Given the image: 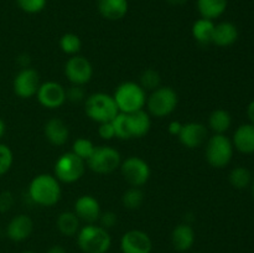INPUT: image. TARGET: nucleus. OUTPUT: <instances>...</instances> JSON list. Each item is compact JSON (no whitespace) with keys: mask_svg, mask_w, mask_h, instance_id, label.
<instances>
[{"mask_svg":"<svg viewBox=\"0 0 254 253\" xmlns=\"http://www.w3.org/2000/svg\"><path fill=\"white\" fill-rule=\"evenodd\" d=\"M238 39V29L230 21H223L215 25L212 44L218 47H228L235 44Z\"/></svg>","mask_w":254,"mask_h":253,"instance_id":"4be33fe9","label":"nucleus"},{"mask_svg":"<svg viewBox=\"0 0 254 253\" xmlns=\"http://www.w3.org/2000/svg\"><path fill=\"white\" fill-rule=\"evenodd\" d=\"M233 149L232 140L225 134H213L206 141V160L215 169L225 168L232 160Z\"/></svg>","mask_w":254,"mask_h":253,"instance_id":"39448f33","label":"nucleus"},{"mask_svg":"<svg viewBox=\"0 0 254 253\" xmlns=\"http://www.w3.org/2000/svg\"><path fill=\"white\" fill-rule=\"evenodd\" d=\"M141 87H143L145 91L153 92L154 89L159 88L161 84V77L159 74L158 71L153 68H148L141 73L140 76V82H139Z\"/></svg>","mask_w":254,"mask_h":253,"instance_id":"7c9ffc66","label":"nucleus"},{"mask_svg":"<svg viewBox=\"0 0 254 253\" xmlns=\"http://www.w3.org/2000/svg\"><path fill=\"white\" fill-rule=\"evenodd\" d=\"M79 218L77 217L76 213L73 211H64L59 215L56 221L57 230L60 233L67 237H72V236L77 235L79 231Z\"/></svg>","mask_w":254,"mask_h":253,"instance_id":"393cba45","label":"nucleus"},{"mask_svg":"<svg viewBox=\"0 0 254 253\" xmlns=\"http://www.w3.org/2000/svg\"><path fill=\"white\" fill-rule=\"evenodd\" d=\"M77 245L84 253H107L112 246L108 230L94 223H87L77 233Z\"/></svg>","mask_w":254,"mask_h":253,"instance_id":"f03ea898","label":"nucleus"},{"mask_svg":"<svg viewBox=\"0 0 254 253\" xmlns=\"http://www.w3.org/2000/svg\"><path fill=\"white\" fill-rule=\"evenodd\" d=\"M84 111L89 119L98 124L112 122L119 113L113 96L104 92H97L87 97L84 101Z\"/></svg>","mask_w":254,"mask_h":253,"instance_id":"20e7f679","label":"nucleus"},{"mask_svg":"<svg viewBox=\"0 0 254 253\" xmlns=\"http://www.w3.org/2000/svg\"><path fill=\"white\" fill-rule=\"evenodd\" d=\"M86 170V161L72 151L64 153L55 163L54 175L60 183L72 184L78 181Z\"/></svg>","mask_w":254,"mask_h":253,"instance_id":"0eeeda50","label":"nucleus"},{"mask_svg":"<svg viewBox=\"0 0 254 253\" xmlns=\"http://www.w3.org/2000/svg\"><path fill=\"white\" fill-rule=\"evenodd\" d=\"M46 253H67V252H66V250L62 247V246L55 245V246H52V247H50L49 250H47Z\"/></svg>","mask_w":254,"mask_h":253,"instance_id":"ea45409f","label":"nucleus"},{"mask_svg":"<svg viewBox=\"0 0 254 253\" xmlns=\"http://www.w3.org/2000/svg\"><path fill=\"white\" fill-rule=\"evenodd\" d=\"M153 242L150 236L141 230H130L121 238L122 253H151Z\"/></svg>","mask_w":254,"mask_h":253,"instance_id":"ddd939ff","label":"nucleus"},{"mask_svg":"<svg viewBox=\"0 0 254 253\" xmlns=\"http://www.w3.org/2000/svg\"><path fill=\"white\" fill-rule=\"evenodd\" d=\"M179 103V97L175 89L169 86H160L154 89L146 98L149 114L156 118H164L173 113Z\"/></svg>","mask_w":254,"mask_h":253,"instance_id":"423d86ee","label":"nucleus"},{"mask_svg":"<svg viewBox=\"0 0 254 253\" xmlns=\"http://www.w3.org/2000/svg\"><path fill=\"white\" fill-rule=\"evenodd\" d=\"M40 84L41 83H40L39 72L30 67H25L15 76L14 82H12V89L17 97L27 99L36 96Z\"/></svg>","mask_w":254,"mask_h":253,"instance_id":"f8f14e48","label":"nucleus"},{"mask_svg":"<svg viewBox=\"0 0 254 253\" xmlns=\"http://www.w3.org/2000/svg\"><path fill=\"white\" fill-rule=\"evenodd\" d=\"M168 1L173 5H181L188 1V0H168Z\"/></svg>","mask_w":254,"mask_h":253,"instance_id":"79ce46f5","label":"nucleus"},{"mask_svg":"<svg viewBox=\"0 0 254 253\" xmlns=\"http://www.w3.org/2000/svg\"><path fill=\"white\" fill-rule=\"evenodd\" d=\"M61 184L51 174H39L29 185V197L36 205L51 207L61 198Z\"/></svg>","mask_w":254,"mask_h":253,"instance_id":"f257e3e1","label":"nucleus"},{"mask_svg":"<svg viewBox=\"0 0 254 253\" xmlns=\"http://www.w3.org/2000/svg\"><path fill=\"white\" fill-rule=\"evenodd\" d=\"M121 113H133L144 109L146 104V91L139 83L127 81L117 87L113 94Z\"/></svg>","mask_w":254,"mask_h":253,"instance_id":"7ed1b4c3","label":"nucleus"},{"mask_svg":"<svg viewBox=\"0 0 254 253\" xmlns=\"http://www.w3.org/2000/svg\"><path fill=\"white\" fill-rule=\"evenodd\" d=\"M233 148L242 154L254 153V124L246 123L238 126L233 134Z\"/></svg>","mask_w":254,"mask_h":253,"instance_id":"6ab92c4d","label":"nucleus"},{"mask_svg":"<svg viewBox=\"0 0 254 253\" xmlns=\"http://www.w3.org/2000/svg\"><path fill=\"white\" fill-rule=\"evenodd\" d=\"M98 134L104 140H111V139L116 138V131H114L112 122H106V123L99 124Z\"/></svg>","mask_w":254,"mask_h":253,"instance_id":"c9c22d12","label":"nucleus"},{"mask_svg":"<svg viewBox=\"0 0 254 253\" xmlns=\"http://www.w3.org/2000/svg\"><path fill=\"white\" fill-rule=\"evenodd\" d=\"M96 149V145L92 143L89 139L87 138H78L73 141V145H72V153L76 154L78 158H81L82 160L87 161L89 159V156L92 155V153Z\"/></svg>","mask_w":254,"mask_h":253,"instance_id":"c756f323","label":"nucleus"},{"mask_svg":"<svg viewBox=\"0 0 254 253\" xmlns=\"http://www.w3.org/2000/svg\"><path fill=\"white\" fill-rule=\"evenodd\" d=\"M44 134L46 140L55 146H61L69 138V129L67 124L60 118H51L45 123Z\"/></svg>","mask_w":254,"mask_h":253,"instance_id":"a211bd4d","label":"nucleus"},{"mask_svg":"<svg viewBox=\"0 0 254 253\" xmlns=\"http://www.w3.org/2000/svg\"><path fill=\"white\" fill-rule=\"evenodd\" d=\"M213 31H215V22L212 20L203 19V17L196 20L191 29L192 37L200 45L212 44Z\"/></svg>","mask_w":254,"mask_h":253,"instance_id":"5701e85b","label":"nucleus"},{"mask_svg":"<svg viewBox=\"0 0 254 253\" xmlns=\"http://www.w3.org/2000/svg\"><path fill=\"white\" fill-rule=\"evenodd\" d=\"M122 156L117 149L108 145L96 146L86 164L92 171L97 174H111L119 169Z\"/></svg>","mask_w":254,"mask_h":253,"instance_id":"6e6552de","label":"nucleus"},{"mask_svg":"<svg viewBox=\"0 0 254 253\" xmlns=\"http://www.w3.org/2000/svg\"><path fill=\"white\" fill-rule=\"evenodd\" d=\"M181 128H183V123H180V122H178V121H174V122H171L170 124H169L168 130H169V133L171 134V135L178 136L179 134H180Z\"/></svg>","mask_w":254,"mask_h":253,"instance_id":"4c0bfd02","label":"nucleus"},{"mask_svg":"<svg viewBox=\"0 0 254 253\" xmlns=\"http://www.w3.org/2000/svg\"><path fill=\"white\" fill-rule=\"evenodd\" d=\"M97 6L99 14L111 21L123 19L129 9L128 0H98Z\"/></svg>","mask_w":254,"mask_h":253,"instance_id":"aec40b11","label":"nucleus"},{"mask_svg":"<svg viewBox=\"0 0 254 253\" xmlns=\"http://www.w3.org/2000/svg\"><path fill=\"white\" fill-rule=\"evenodd\" d=\"M247 116H248V119H250V122L252 124H254V99L252 102H251L250 104H248L247 107Z\"/></svg>","mask_w":254,"mask_h":253,"instance_id":"58836bf2","label":"nucleus"},{"mask_svg":"<svg viewBox=\"0 0 254 253\" xmlns=\"http://www.w3.org/2000/svg\"><path fill=\"white\" fill-rule=\"evenodd\" d=\"M47 0H16L20 9L27 14H37L46 6Z\"/></svg>","mask_w":254,"mask_h":253,"instance_id":"2f4dec72","label":"nucleus"},{"mask_svg":"<svg viewBox=\"0 0 254 253\" xmlns=\"http://www.w3.org/2000/svg\"><path fill=\"white\" fill-rule=\"evenodd\" d=\"M66 99H68L72 103H79V102L86 99V93L82 86L72 84L68 89H66Z\"/></svg>","mask_w":254,"mask_h":253,"instance_id":"72a5a7b5","label":"nucleus"},{"mask_svg":"<svg viewBox=\"0 0 254 253\" xmlns=\"http://www.w3.org/2000/svg\"><path fill=\"white\" fill-rule=\"evenodd\" d=\"M14 161L11 149L5 144H0V176L6 174L10 170Z\"/></svg>","mask_w":254,"mask_h":253,"instance_id":"473e14b6","label":"nucleus"},{"mask_svg":"<svg viewBox=\"0 0 254 253\" xmlns=\"http://www.w3.org/2000/svg\"><path fill=\"white\" fill-rule=\"evenodd\" d=\"M128 139H139L145 136L151 128L150 114L144 109L133 113H124Z\"/></svg>","mask_w":254,"mask_h":253,"instance_id":"2eb2a0df","label":"nucleus"},{"mask_svg":"<svg viewBox=\"0 0 254 253\" xmlns=\"http://www.w3.org/2000/svg\"><path fill=\"white\" fill-rule=\"evenodd\" d=\"M36 98L44 108L57 109L64 104L66 88L61 83L55 81H47L40 84L37 89Z\"/></svg>","mask_w":254,"mask_h":253,"instance_id":"9b49d317","label":"nucleus"},{"mask_svg":"<svg viewBox=\"0 0 254 253\" xmlns=\"http://www.w3.org/2000/svg\"><path fill=\"white\" fill-rule=\"evenodd\" d=\"M228 0H197V10L201 17L215 20L227 9Z\"/></svg>","mask_w":254,"mask_h":253,"instance_id":"b1692460","label":"nucleus"},{"mask_svg":"<svg viewBox=\"0 0 254 253\" xmlns=\"http://www.w3.org/2000/svg\"><path fill=\"white\" fill-rule=\"evenodd\" d=\"M252 192H253V197H254V181H253V184H252Z\"/></svg>","mask_w":254,"mask_h":253,"instance_id":"37998d69","label":"nucleus"},{"mask_svg":"<svg viewBox=\"0 0 254 253\" xmlns=\"http://www.w3.org/2000/svg\"><path fill=\"white\" fill-rule=\"evenodd\" d=\"M122 202L128 210H138L144 203V192L140 188L131 186L122 196Z\"/></svg>","mask_w":254,"mask_h":253,"instance_id":"c85d7f7f","label":"nucleus"},{"mask_svg":"<svg viewBox=\"0 0 254 253\" xmlns=\"http://www.w3.org/2000/svg\"><path fill=\"white\" fill-rule=\"evenodd\" d=\"M230 184L235 189L238 190H243V189L248 188L252 181V174L245 166H237V168L232 169L228 176Z\"/></svg>","mask_w":254,"mask_h":253,"instance_id":"bb28decb","label":"nucleus"},{"mask_svg":"<svg viewBox=\"0 0 254 253\" xmlns=\"http://www.w3.org/2000/svg\"><path fill=\"white\" fill-rule=\"evenodd\" d=\"M4 133H5V123L2 122V119L0 118V138L4 135Z\"/></svg>","mask_w":254,"mask_h":253,"instance_id":"a19ab883","label":"nucleus"},{"mask_svg":"<svg viewBox=\"0 0 254 253\" xmlns=\"http://www.w3.org/2000/svg\"><path fill=\"white\" fill-rule=\"evenodd\" d=\"M171 243L179 252L189 251L195 243V231L189 223H180L171 232Z\"/></svg>","mask_w":254,"mask_h":253,"instance_id":"412c9836","label":"nucleus"},{"mask_svg":"<svg viewBox=\"0 0 254 253\" xmlns=\"http://www.w3.org/2000/svg\"><path fill=\"white\" fill-rule=\"evenodd\" d=\"M98 222L99 226H102L106 230H109V228L116 226V223L118 222V217H117V213L113 212V211H104V212H101Z\"/></svg>","mask_w":254,"mask_h":253,"instance_id":"f704fd0d","label":"nucleus"},{"mask_svg":"<svg viewBox=\"0 0 254 253\" xmlns=\"http://www.w3.org/2000/svg\"><path fill=\"white\" fill-rule=\"evenodd\" d=\"M64 76L72 84L84 86L93 77V66L86 57L74 55L69 57L64 64Z\"/></svg>","mask_w":254,"mask_h":253,"instance_id":"9d476101","label":"nucleus"},{"mask_svg":"<svg viewBox=\"0 0 254 253\" xmlns=\"http://www.w3.org/2000/svg\"><path fill=\"white\" fill-rule=\"evenodd\" d=\"M119 169L124 180L135 188L145 185L151 175L150 166L140 156H129L122 161Z\"/></svg>","mask_w":254,"mask_h":253,"instance_id":"1a4fd4ad","label":"nucleus"},{"mask_svg":"<svg viewBox=\"0 0 254 253\" xmlns=\"http://www.w3.org/2000/svg\"><path fill=\"white\" fill-rule=\"evenodd\" d=\"M60 49L62 50L64 54L74 56L81 51L82 41L78 35L73 34V32H67V34L62 35L60 39Z\"/></svg>","mask_w":254,"mask_h":253,"instance_id":"cd10ccee","label":"nucleus"},{"mask_svg":"<svg viewBox=\"0 0 254 253\" xmlns=\"http://www.w3.org/2000/svg\"><path fill=\"white\" fill-rule=\"evenodd\" d=\"M14 205V197L9 191H2L0 193V212H6Z\"/></svg>","mask_w":254,"mask_h":253,"instance_id":"e433bc0d","label":"nucleus"},{"mask_svg":"<svg viewBox=\"0 0 254 253\" xmlns=\"http://www.w3.org/2000/svg\"><path fill=\"white\" fill-rule=\"evenodd\" d=\"M21 253H35V252H31V251H25V252H21Z\"/></svg>","mask_w":254,"mask_h":253,"instance_id":"c03bdc74","label":"nucleus"},{"mask_svg":"<svg viewBox=\"0 0 254 253\" xmlns=\"http://www.w3.org/2000/svg\"><path fill=\"white\" fill-rule=\"evenodd\" d=\"M232 124V117L225 109H216L208 117V126L215 134H225Z\"/></svg>","mask_w":254,"mask_h":253,"instance_id":"a878e982","label":"nucleus"},{"mask_svg":"<svg viewBox=\"0 0 254 253\" xmlns=\"http://www.w3.org/2000/svg\"><path fill=\"white\" fill-rule=\"evenodd\" d=\"M73 212L77 217L86 223L98 222V218L101 216V205L98 200L92 195H82L74 202Z\"/></svg>","mask_w":254,"mask_h":253,"instance_id":"dca6fc26","label":"nucleus"},{"mask_svg":"<svg viewBox=\"0 0 254 253\" xmlns=\"http://www.w3.org/2000/svg\"><path fill=\"white\" fill-rule=\"evenodd\" d=\"M34 222L27 215H17L10 220L6 226V236L14 242H22L31 236Z\"/></svg>","mask_w":254,"mask_h":253,"instance_id":"f3484780","label":"nucleus"},{"mask_svg":"<svg viewBox=\"0 0 254 253\" xmlns=\"http://www.w3.org/2000/svg\"><path fill=\"white\" fill-rule=\"evenodd\" d=\"M208 130L205 124L200 122H189L183 124L180 134L178 135L179 140L184 146L189 149H196L205 144L208 139Z\"/></svg>","mask_w":254,"mask_h":253,"instance_id":"4468645a","label":"nucleus"}]
</instances>
